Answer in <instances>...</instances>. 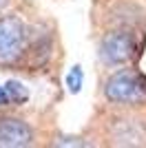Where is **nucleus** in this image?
I'll list each match as a JSON object with an SVG mask.
<instances>
[{"mask_svg": "<svg viewBox=\"0 0 146 148\" xmlns=\"http://www.w3.org/2000/svg\"><path fill=\"white\" fill-rule=\"evenodd\" d=\"M58 146H86V142H78V137H64L60 142H55Z\"/></svg>", "mask_w": 146, "mask_h": 148, "instance_id": "0eeeda50", "label": "nucleus"}, {"mask_svg": "<svg viewBox=\"0 0 146 148\" xmlns=\"http://www.w3.org/2000/svg\"><path fill=\"white\" fill-rule=\"evenodd\" d=\"M7 2H9V0H0V13H2V9L7 7Z\"/></svg>", "mask_w": 146, "mask_h": 148, "instance_id": "1a4fd4ad", "label": "nucleus"}, {"mask_svg": "<svg viewBox=\"0 0 146 148\" xmlns=\"http://www.w3.org/2000/svg\"><path fill=\"white\" fill-rule=\"evenodd\" d=\"M5 91H7V97H9V104H24L29 99V91L20 84V82H7L5 84Z\"/></svg>", "mask_w": 146, "mask_h": 148, "instance_id": "39448f33", "label": "nucleus"}, {"mask_svg": "<svg viewBox=\"0 0 146 148\" xmlns=\"http://www.w3.org/2000/svg\"><path fill=\"white\" fill-rule=\"evenodd\" d=\"M104 97L117 106H137L146 102V75L133 69H120L104 82Z\"/></svg>", "mask_w": 146, "mask_h": 148, "instance_id": "f257e3e1", "label": "nucleus"}, {"mask_svg": "<svg viewBox=\"0 0 146 148\" xmlns=\"http://www.w3.org/2000/svg\"><path fill=\"white\" fill-rule=\"evenodd\" d=\"M100 58L109 66H122L137 58V40L131 31H111L100 42Z\"/></svg>", "mask_w": 146, "mask_h": 148, "instance_id": "7ed1b4c3", "label": "nucleus"}, {"mask_svg": "<svg viewBox=\"0 0 146 148\" xmlns=\"http://www.w3.org/2000/svg\"><path fill=\"white\" fill-rule=\"evenodd\" d=\"M9 104V97H7V91H5V86H0V108L2 106H7Z\"/></svg>", "mask_w": 146, "mask_h": 148, "instance_id": "6e6552de", "label": "nucleus"}, {"mask_svg": "<svg viewBox=\"0 0 146 148\" xmlns=\"http://www.w3.org/2000/svg\"><path fill=\"white\" fill-rule=\"evenodd\" d=\"M64 84H67L69 93H80V88H82V84H84V73H82V66L80 64H73L71 69H69L67 77H64Z\"/></svg>", "mask_w": 146, "mask_h": 148, "instance_id": "423d86ee", "label": "nucleus"}, {"mask_svg": "<svg viewBox=\"0 0 146 148\" xmlns=\"http://www.w3.org/2000/svg\"><path fill=\"white\" fill-rule=\"evenodd\" d=\"M29 51V31L24 22L16 16L0 18V66H13Z\"/></svg>", "mask_w": 146, "mask_h": 148, "instance_id": "f03ea898", "label": "nucleus"}, {"mask_svg": "<svg viewBox=\"0 0 146 148\" xmlns=\"http://www.w3.org/2000/svg\"><path fill=\"white\" fill-rule=\"evenodd\" d=\"M33 142V128L20 117L0 115V146L22 148Z\"/></svg>", "mask_w": 146, "mask_h": 148, "instance_id": "20e7f679", "label": "nucleus"}]
</instances>
